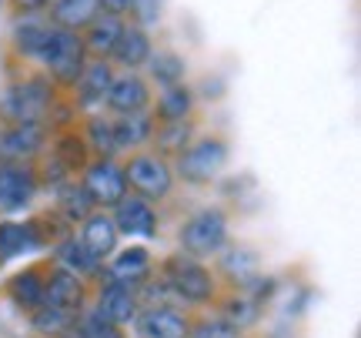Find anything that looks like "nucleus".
I'll return each mask as SVG.
<instances>
[{
	"mask_svg": "<svg viewBox=\"0 0 361 338\" xmlns=\"http://www.w3.org/2000/svg\"><path fill=\"white\" fill-rule=\"evenodd\" d=\"M61 91L51 84L44 71H34L20 80H11L4 94H0V128H13V124H47L54 101ZM51 128V124H47Z\"/></svg>",
	"mask_w": 361,
	"mask_h": 338,
	"instance_id": "obj_1",
	"label": "nucleus"
},
{
	"mask_svg": "<svg viewBox=\"0 0 361 338\" xmlns=\"http://www.w3.org/2000/svg\"><path fill=\"white\" fill-rule=\"evenodd\" d=\"M161 282L171 288V295L184 308H207L218 301V278L207 272L204 261H194L188 255H168L161 265Z\"/></svg>",
	"mask_w": 361,
	"mask_h": 338,
	"instance_id": "obj_2",
	"label": "nucleus"
},
{
	"mask_svg": "<svg viewBox=\"0 0 361 338\" xmlns=\"http://www.w3.org/2000/svg\"><path fill=\"white\" fill-rule=\"evenodd\" d=\"M84 64H87V54H84V40L80 34H71V30H57L54 27L51 44L40 57V71L51 78V84L61 94H74L80 74H84Z\"/></svg>",
	"mask_w": 361,
	"mask_h": 338,
	"instance_id": "obj_3",
	"label": "nucleus"
},
{
	"mask_svg": "<svg viewBox=\"0 0 361 338\" xmlns=\"http://www.w3.org/2000/svg\"><path fill=\"white\" fill-rule=\"evenodd\" d=\"M228 155H231V147H228V141H224L221 134H204V138L191 141L178 157H174L178 164L171 171L178 174L180 181L201 188V184H211L221 171H224Z\"/></svg>",
	"mask_w": 361,
	"mask_h": 338,
	"instance_id": "obj_4",
	"label": "nucleus"
},
{
	"mask_svg": "<svg viewBox=\"0 0 361 338\" xmlns=\"http://www.w3.org/2000/svg\"><path fill=\"white\" fill-rule=\"evenodd\" d=\"M178 245L180 255H188L194 261L214 258L221 248L228 245V215L221 208H201L180 224Z\"/></svg>",
	"mask_w": 361,
	"mask_h": 338,
	"instance_id": "obj_5",
	"label": "nucleus"
},
{
	"mask_svg": "<svg viewBox=\"0 0 361 338\" xmlns=\"http://www.w3.org/2000/svg\"><path fill=\"white\" fill-rule=\"evenodd\" d=\"M124 178H128L130 195L144 198V201H164L174 191V171L161 155L154 151H134L130 161L124 164Z\"/></svg>",
	"mask_w": 361,
	"mask_h": 338,
	"instance_id": "obj_6",
	"label": "nucleus"
},
{
	"mask_svg": "<svg viewBox=\"0 0 361 338\" xmlns=\"http://www.w3.org/2000/svg\"><path fill=\"white\" fill-rule=\"evenodd\" d=\"M80 184H84V191L90 195V201H94L97 211L117 208V205L130 195L124 168L117 164L114 157H94L87 168H84V174H80Z\"/></svg>",
	"mask_w": 361,
	"mask_h": 338,
	"instance_id": "obj_7",
	"label": "nucleus"
},
{
	"mask_svg": "<svg viewBox=\"0 0 361 338\" xmlns=\"http://www.w3.org/2000/svg\"><path fill=\"white\" fill-rule=\"evenodd\" d=\"M154 94H151V80L144 78L141 71H124L111 80V91L104 97V107L114 117L128 114H151Z\"/></svg>",
	"mask_w": 361,
	"mask_h": 338,
	"instance_id": "obj_8",
	"label": "nucleus"
},
{
	"mask_svg": "<svg viewBox=\"0 0 361 338\" xmlns=\"http://www.w3.org/2000/svg\"><path fill=\"white\" fill-rule=\"evenodd\" d=\"M191 315L180 305H147L134 318L137 338H188L191 335Z\"/></svg>",
	"mask_w": 361,
	"mask_h": 338,
	"instance_id": "obj_9",
	"label": "nucleus"
},
{
	"mask_svg": "<svg viewBox=\"0 0 361 338\" xmlns=\"http://www.w3.org/2000/svg\"><path fill=\"white\" fill-rule=\"evenodd\" d=\"M51 141L47 124H13L0 128V161H17V164H34V157L44 155Z\"/></svg>",
	"mask_w": 361,
	"mask_h": 338,
	"instance_id": "obj_10",
	"label": "nucleus"
},
{
	"mask_svg": "<svg viewBox=\"0 0 361 338\" xmlns=\"http://www.w3.org/2000/svg\"><path fill=\"white\" fill-rule=\"evenodd\" d=\"M37 174L34 164H17V161H0V215H13L30 205L37 195Z\"/></svg>",
	"mask_w": 361,
	"mask_h": 338,
	"instance_id": "obj_11",
	"label": "nucleus"
},
{
	"mask_svg": "<svg viewBox=\"0 0 361 338\" xmlns=\"http://www.w3.org/2000/svg\"><path fill=\"white\" fill-rule=\"evenodd\" d=\"M137 312H141V301H137V288L114 285V282H104V285H101V295H97V308H94V315L101 318L104 325H111V328H128V325H134Z\"/></svg>",
	"mask_w": 361,
	"mask_h": 338,
	"instance_id": "obj_12",
	"label": "nucleus"
},
{
	"mask_svg": "<svg viewBox=\"0 0 361 338\" xmlns=\"http://www.w3.org/2000/svg\"><path fill=\"white\" fill-rule=\"evenodd\" d=\"M218 305V315L228 322V325H234L238 332L241 328H251L261 322V312H264V295H261V278L255 282V285L247 288H231L224 298L214 301Z\"/></svg>",
	"mask_w": 361,
	"mask_h": 338,
	"instance_id": "obj_13",
	"label": "nucleus"
},
{
	"mask_svg": "<svg viewBox=\"0 0 361 338\" xmlns=\"http://www.w3.org/2000/svg\"><path fill=\"white\" fill-rule=\"evenodd\" d=\"M44 305L61 308L67 315H80L87 305V282L64 268H54L44 274Z\"/></svg>",
	"mask_w": 361,
	"mask_h": 338,
	"instance_id": "obj_14",
	"label": "nucleus"
},
{
	"mask_svg": "<svg viewBox=\"0 0 361 338\" xmlns=\"http://www.w3.org/2000/svg\"><path fill=\"white\" fill-rule=\"evenodd\" d=\"M51 34L54 27L47 20H40V17H24V20H17L11 27V54L17 61H24V64H34L44 51H47V44H51Z\"/></svg>",
	"mask_w": 361,
	"mask_h": 338,
	"instance_id": "obj_15",
	"label": "nucleus"
},
{
	"mask_svg": "<svg viewBox=\"0 0 361 338\" xmlns=\"http://www.w3.org/2000/svg\"><path fill=\"white\" fill-rule=\"evenodd\" d=\"M114 78H117V71L111 61H87L78 87L71 94L78 111H90V114H94V107H104V97L111 91V80Z\"/></svg>",
	"mask_w": 361,
	"mask_h": 338,
	"instance_id": "obj_16",
	"label": "nucleus"
},
{
	"mask_svg": "<svg viewBox=\"0 0 361 338\" xmlns=\"http://www.w3.org/2000/svg\"><path fill=\"white\" fill-rule=\"evenodd\" d=\"M151 54H154L151 34H147L144 27L124 20V30H121V37H117V44H114V54H111L107 61L114 67H121V71H141V67H147Z\"/></svg>",
	"mask_w": 361,
	"mask_h": 338,
	"instance_id": "obj_17",
	"label": "nucleus"
},
{
	"mask_svg": "<svg viewBox=\"0 0 361 338\" xmlns=\"http://www.w3.org/2000/svg\"><path fill=\"white\" fill-rule=\"evenodd\" d=\"M154 274V261H151V251L141 245L121 251L107 268L101 272L104 282H114V285H128V288H141L147 278Z\"/></svg>",
	"mask_w": 361,
	"mask_h": 338,
	"instance_id": "obj_18",
	"label": "nucleus"
},
{
	"mask_svg": "<svg viewBox=\"0 0 361 338\" xmlns=\"http://www.w3.org/2000/svg\"><path fill=\"white\" fill-rule=\"evenodd\" d=\"M114 228L117 234H128V238H154L157 234V211L151 201H144L137 195H128L121 205L114 208Z\"/></svg>",
	"mask_w": 361,
	"mask_h": 338,
	"instance_id": "obj_19",
	"label": "nucleus"
},
{
	"mask_svg": "<svg viewBox=\"0 0 361 338\" xmlns=\"http://www.w3.org/2000/svg\"><path fill=\"white\" fill-rule=\"evenodd\" d=\"M218 268L221 274L231 282V288H247L261 278V258L258 251H251L245 245H224L218 251Z\"/></svg>",
	"mask_w": 361,
	"mask_h": 338,
	"instance_id": "obj_20",
	"label": "nucleus"
},
{
	"mask_svg": "<svg viewBox=\"0 0 361 338\" xmlns=\"http://www.w3.org/2000/svg\"><path fill=\"white\" fill-rule=\"evenodd\" d=\"M44 13H47V24L57 30L84 34L101 11H97V0H51Z\"/></svg>",
	"mask_w": 361,
	"mask_h": 338,
	"instance_id": "obj_21",
	"label": "nucleus"
},
{
	"mask_svg": "<svg viewBox=\"0 0 361 338\" xmlns=\"http://www.w3.org/2000/svg\"><path fill=\"white\" fill-rule=\"evenodd\" d=\"M78 241L104 265V258H111V255L117 251V241H121V234H117L114 218H111L107 211H94L87 222L80 224V238H78Z\"/></svg>",
	"mask_w": 361,
	"mask_h": 338,
	"instance_id": "obj_22",
	"label": "nucleus"
},
{
	"mask_svg": "<svg viewBox=\"0 0 361 338\" xmlns=\"http://www.w3.org/2000/svg\"><path fill=\"white\" fill-rule=\"evenodd\" d=\"M121 30H124V20H121V17L97 13V17H94V24L80 34L87 61H107V57L114 54V44H117V37H121Z\"/></svg>",
	"mask_w": 361,
	"mask_h": 338,
	"instance_id": "obj_23",
	"label": "nucleus"
},
{
	"mask_svg": "<svg viewBox=\"0 0 361 338\" xmlns=\"http://www.w3.org/2000/svg\"><path fill=\"white\" fill-rule=\"evenodd\" d=\"M51 157H57L67 168V174L74 178V174H84V168L94 161V151H90V144L84 141L80 128H61V134H57L51 144Z\"/></svg>",
	"mask_w": 361,
	"mask_h": 338,
	"instance_id": "obj_24",
	"label": "nucleus"
},
{
	"mask_svg": "<svg viewBox=\"0 0 361 338\" xmlns=\"http://www.w3.org/2000/svg\"><path fill=\"white\" fill-rule=\"evenodd\" d=\"M44 274L47 272H40V265L11 274L7 285H4V295H7L20 312H37L40 305H44Z\"/></svg>",
	"mask_w": 361,
	"mask_h": 338,
	"instance_id": "obj_25",
	"label": "nucleus"
},
{
	"mask_svg": "<svg viewBox=\"0 0 361 338\" xmlns=\"http://www.w3.org/2000/svg\"><path fill=\"white\" fill-rule=\"evenodd\" d=\"M194 104L197 97L188 84H174V87H164L161 97L151 104V117L154 124H171V121H184V117H194Z\"/></svg>",
	"mask_w": 361,
	"mask_h": 338,
	"instance_id": "obj_26",
	"label": "nucleus"
},
{
	"mask_svg": "<svg viewBox=\"0 0 361 338\" xmlns=\"http://www.w3.org/2000/svg\"><path fill=\"white\" fill-rule=\"evenodd\" d=\"M114 124V141L117 151H144L151 144V134H154V117L151 114H128V117H111Z\"/></svg>",
	"mask_w": 361,
	"mask_h": 338,
	"instance_id": "obj_27",
	"label": "nucleus"
},
{
	"mask_svg": "<svg viewBox=\"0 0 361 338\" xmlns=\"http://www.w3.org/2000/svg\"><path fill=\"white\" fill-rule=\"evenodd\" d=\"M54 261H57V268L78 274L84 282H87V278H101V272H104V265L80 245L78 238H67V241H61V245L54 248Z\"/></svg>",
	"mask_w": 361,
	"mask_h": 338,
	"instance_id": "obj_28",
	"label": "nucleus"
},
{
	"mask_svg": "<svg viewBox=\"0 0 361 338\" xmlns=\"http://www.w3.org/2000/svg\"><path fill=\"white\" fill-rule=\"evenodd\" d=\"M54 191H57V208L54 211H57L67 224H84L90 215L97 211L94 208V201H90V195L84 191V184L74 181V178L64 181L61 188H54Z\"/></svg>",
	"mask_w": 361,
	"mask_h": 338,
	"instance_id": "obj_29",
	"label": "nucleus"
},
{
	"mask_svg": "<svg viewBox=\"0 0 361 338\" xmlns=\"http://www.w3.org/2000/svg\"><path fill=\"white\" fill-rule=\"evenodd\" d=\"M191 141H194V117L171 121V124H154V134H151L154 155H161L164 161H168V157H178Z\"/></svg>",
	"mask_w": 361,
	"mask_h": 338,
	"instance_id": "obj_30",
	"label": "nucleus"
},
{
	"mask_svg": "<svg viewBox=\"0 0 361 338\" xmlns=\"http://www.w3.org/2000/svg\"><path fill=\"white\" fill-rule=\"evenodd\" d=\"M184 74H188V64H184V57L178 51H154L151 54V61H147V80H154L157 87L164 91V87H174V84H184Z\"/></svg>",
	"mask_w": 361,
	"mask_h": 338,
	"instance_id": "obj_31",
	"label": "nucleus"
},
{
	"mask_svg": "<svg viewBox=\"0 0 361 338\" xmlns=\"http://www.w3.org/2000/svg\"><path fill=\"white\" fill-rule=\"evenodd\" d=\"M30 248H37V234L30 222H0V265L27 255Z\"/></svg>",
	"mask_w": 361,
	"mask_h": 338,
	"instance_id": "obj_32",
	"label": "nucleus"
},
{
	"mask_svg": "<svg viewBox=\"0 0 361 338\" xmlns=\"http://www.w3.org/2000/svg\"><path fill=\"white\" fill-rule=\"evenodd\" d=\"M84 141L90 144L94 157H114L117 155V141H114V124L107 114H87L84 117Z\"/></svg>",
	"mask_w": 361,
	"mask_h": 338,
	"instance_id": "obj_33",
	"label": "nucleus"
},
{
	"mask_svg": "<svg viewBox=\"0 0 361 338\" xmlns=\"http://www.w3.org/2000/svg\"><path fill=\"white\" fill-rule=\"evenodd\" d=\"M30 222V228H34V234H37V248L40 245H61V241H67V238H74L71 234V228L74 224H67L57 211H40V215H34V218H27Z\"/></svg>",
	"mask_w": 361,
	"mask_h": 338,
	"instance_id": "obj_34",
	"label": "nucleus"
},
{
	"mask_svg": "<svg viewBox=\"0 0 361 338\" xmlns=\"http://www.w3.org/2000/svg\"><path fill=\"white\" fill-rule=\"evenodd\" d=\"M74 318H78V315H67V312H61V308H51V305H40L37 312H30V325L37 328L40 335L57 338Z\"/></svg>",
	"mask_w": 361,
	"mask_h": 338,
	"instance_id": "obj_35",
	"label": "nucleus"
},
{
	"mask_svg": "<svg viewBox=\"0 0 361 338\" xmlns=\"http://www.w3.org/2000/svg\"><path fill=\"white\" fill-rule=\"evenodd\" d=\"M188 338H241V332L228 325L221 315H204V318L191 322V335Z\"/></svg>",
	"mask_w": 361,
	"mask_h": 338,
	"instance_id": "obj_36",
	"label": "nucleus"
},
{
	"mask_svg": "<svg viewBox=\"0 0 361 338\" xmlns=\"http://www.w3.org/2000/svg\"><path fill=\"white\" fill-rule=\"evenodd\" d=\"M157 17H161V0H134V7H130V24H137L147 30Z\"/></svg>",
	"mask_w": 361,
	"mask_h": 338,
	"instance_id": "obj_37",
	"label": "nucleus"
},
{
	"mask_svg": "<svg viewBox=\"0 0 361 338\" xmlns=\"http://www.w3.org/2000/svg\"><path fill=\"white\" fill-rule=\"evenodd\" d=\"M7 4H11V11L17 13V17H20V13H24V17H34V13L47 11L51 0H7Z\"/></svg>",
	"mask_w": 361,
	"mask_h": 338,
	"instance_id": "obj_38",
	"label": "nucleus"
},
{
	"mask_svg": "<svg viewBox=\"0 0 361 338\" xmlns=\"http://www.w3.org/2000/svg\"><path fill=\"white\" fill-rule=\"evenodd\" d=\"M130 7H134V0H97V11L101 13H111V17H128Z\"/></svg>",
	"mask_w": 361,
	"mask_h": 338,
	"instance_id": "obj_39",
	"label": "nucleus"
},
{
	"mask_svg": "<svg viewBox=\"0 0 361 338\" xmlns=\"http://www.w3.org/2000/svg\"><path fill=\"white\" fill-rule=\"evenodd\" d=\"M90 338H124L121 335V328H111V325H104V328H97Z\"/></svg>",
	"mask_w": 361,
	"mask_h": 338,
	"instance_id": "obj_40",
	"label": "nucleus"
},
{
	"mask_svg": "<svg viewBox=\"0 0 361 338\" xmlns=\"http://www.w3.org/2000/svg\"><path fill=\"white\" fill-rule=\"evenodd\" d=\"M0 7H4V0H0Z\"/></svg>",
	"mask_w": 361,
	"mask_h": 338,
	"instance_id": "obj_41",
	"label": "nucleus"
}]
</instances>
